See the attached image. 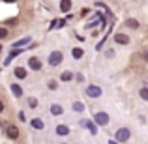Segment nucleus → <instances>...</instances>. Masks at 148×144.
<instances>
[{
  "mask_svg": "<svg viewBox=\"0 0 148 144\" xmlns=\"http://www.w3.org/2000/svg\"><path fill=\"white\" fill-rule=\"evenodd\" d=\"M114 41H116V43H120V45H126L127 41H130V38H127L126 34H116V36H114Z\"/></svg>",
  "mask_w": 148,
  "mask_h": 144,
  "instance_id": "0eeeda50",
  "label": "nucleus"
},
{
  "mask_svg": "<svg viewBox=\"0 0 148 144\" xmlns=\"http://www.w3.org/2000/svg\"><path fill=\"white\" fill-rule=\"evenodd\" d=\"M15 77H17V79H25V77H26V71L23 68H17V69H15Z\"/></svg>",
  "mask_w": 148,
  "mask_h": 144,
  "instance_id": "2eb2a0df",
  "label": "nucleus"
},
{
  "mask_svg": "<svg viewBox=\"0 0 148 144\" xmlns=\"http://www.w3.org/2000/svg\"><path fill=\"white\" fill-rule=\"evenodd\" d=\"M139 94H141V97L145 101H148V88H141V92H139Z\"/></svg>",
  "mask_w": 148,
  "mask_h": 144,
  "instance_id": "aec40b11",
  "label": "nucleus"
},
{
  "mask_svg": "<svg viewBox=\"0 0 148 144\" xmlns=\"http://www.w3.org/2000/svg\"><path fill=\"white\" fill-rule=\"evenodd\" d=\"M71 53H73V58H77V60H79V58L84 54V53H83V49H73Z\"/></svg>",
  "mask_w": 148,
  "mask_h": 144,
  "instance_id": "6ab92c4d",
  "label": "nucleus"
},
{
  "mask_svg": "<svg viewBox=\"0 0 148 144\" xmlns=\"http://www.w3.org/2000/svg\"><path fill=\"white\" fill-rule=\"evenodd\" d=\"M62 112H64V109H62L60 105H51V114L53 116H60Z\"/></svg>",
  "mask_w": 148,
  "mask_h": 144,
  "instance_id": "6e6552de",
  "label": "nucleus"
},
{
  "mask_svg": "<svg viewBox=\"0 0 148 144\" xmlns=\"http://www.w3.org/2000/svg\"><path fill=\"white\" fill-rule=\"evenodd\" d=\"M6 135H8L10 139H17V137H19V129H17L15 126H8V129H6Z\"/></svg>",
  "mask_w": 148,
  "mask_h": 144,
  "instance_id": "423d86ee",
  "label": "nucleus"
},
{
  "mask_svg": "<svg viewBox=\"0 0 148 144\" xmlns=\"http://www.w3.org/2000/svg\"><path fill=\"white\" fill-rule=\"evenodd\" d=\"M126 26H127V28H137L139 23L135 21V19H127V21H126Z\"/></svg>",
  "mask_w": 148,
  "mask_h": 144,
  "instance_id": "f3484780",
  "label": "nucleus"
},
{
  "mask_svg": "<svg viewBox=\"0 0 148 144\" xmlns=\"http://www.w3.org/2000/svg\"><path fill=\"white\" fill-rule=\"evenodd\" d=\"M56 133H58V135H62V137H64V135H68V133H69L68 126H58V127H56Z\"/></svg>",
  "mask_w": 148,
  "mask_h": 144,
  "instance_id": "4468645a",
  "label": "nucleus"
},
{
  "mask_svg": "<svg viewBox=\"0 0 148 144\" xmlns=\"http://www.w3.org/2000/svg\"><path fill=\"white\" fill-rule=\"evenodd\" d=\"M28 43H30V38H23L17 43H13V47H23V45H28Z\"/></svg>",
  "mask_w": 148,
  "mask_h": 144,
  "instance_id": "dca6fc26",
  "label": "nucleus"
},
{
  "mask_svg": "<svg viewBox=\"0 0 148 144\" xmlns=\"http://www.w3.org/2000/svg\"><path fill=\"white\" fill-rule=\"evenodd\" d=\"M62 62V53L60 51H53V53L49 54V64L51 66H58Z\"/></svg>",
  "mask_w": 148,
  "mask_h": 144,
  "instance_id": "f03ea898",
  "label": "nucleus"
},
{
  "mask_svg": "<svg viewBox=\"0 0 148 144\" xmlns=\"http://www.w3.org/2000/svg\"><path fill=\"white\" fill-rule=\"evenodd\" d=\"M11 92H13L15 97H21L23 96V88L19 86V84H11Z\"/></svg>",
  "mask_w": 148,
  "mask_h": 144,
  "instance_id": "1a4fd4ad",
  "label": "nucleus"
},
{
  "mask_svg": "<svg viewBox=\"0 0 148 144\" xmlns=\"http://www.w3.org/2000/svg\"><path fill=\"white\" fill-rule=\"evenodd\" d=\"M28 105H30V107H36V105H38V101L34 99V97H30V99H28Z\"/></svg>",
  "mask_w": 148,
  "mask_h": 144,
  "instance_id": "b1692460",
  "label": "nucleus"
},
{
  "mask_svg": "<svg viewBox=\"0 0 148 144\" xmlns=\"http://www.w3.org/2000/svg\"><path fill=\"white\" fill-rule=\"evenodd\" d=\"M0 51H2V47H0Z\"/></svg>",
  "mask_w": 148,
  "mask_h": 144,
  "instance_id": "cd10ccee",
  "label": "nucleus"
},
{
  "mask_svg": "<svg viewBox=\"0 0 148 144\" xmlns=\"http://www.w3.org/2000/svg\"><path fill=\"white\" fill-rule=\"evenodd\" d=\"M143 58H145V60L148 62V49H145V51H143Z\"/></svg>",
  "mask_w": 148,
  "mask_h": 144,
  "instance_id": "393cba45",
  "label": "nucleus"
},
{
  "mask_svg": "<svg viewBox=\"0 0 148 144\" xmlns=\"http://www.w3.org/2000/svg\"><path fill=\"white\" fill-rule=\"evenodd\" d=\"M94 118H96V124H99V126H105V124L109 122V116L105 114V112H98Z\"/></svg>",
  "mask_w": 148,
  "mask_h": 144,
  "instance_id": "39448f33",
  "label": "nucleus"
},
{
  "mask_svg": "<svg viewBox=\"0 0 148 144\" xmlns=\"http://www.w3.org/2000/svg\"><path fill=\"white\" fill-rule=\"evenodd\" d=\"M6 36H8V30L6 28H0V40H4Z\"/></svg>",
  "mask_w": 148,
  "mask_h": 144,
  "instance_id": "5701e85b",
  "label": "nucleus"
},
{
  "mask_svg": "<svg viewBox=\"0 0 148 144\" xmlns=\"http://www.w3.org/2000/svg\"><path fill=\"white\" fill-rule=\"evenodd\" d=\"M73 111H77V112H83V111H84V105L77 101V103H73Z\"/></svg>",
  "mask_w": 148,
  "mask_h": 144,
  "instance_id": "a211bd4d",
  "label": "nucleus"
},
{
  "mask_svg": "<svg viewBox=\"0 0 148 144\" xmlns=\"http://www.w3.org/2000/svg\"><path fill=\"white\" fill-rule=\"evenodd\" d=\"M127 139H130V129H127V127H120V129H116V141H118V142H126Z\"/></svg>",
  "mask_w": 148,
  "mask_h": 144,
  "instance_id": "f257e3e1",
  "label": "nucleus"
},
{
  "mask_svg": "<svg viewBox=\"0 0 148 144\" xmlns=\"http://www.w3.org/2000/svg\"><path fill=\"white\" fill-rule=\"evenodd\" d=\"M86 96L88 97H99L101 96V88L96 86V84H90V86H86Z\"/></svg>",
  "mask_w": 148,
  "mask_h": 144,
  "instance_id": "7ed1b4c3",
  "label": "nucleus"
},
{
  "mask_svg": "<svg viewBox=\"0 0 148 144\" xmlns=\"http://www.w3.org/2000/svg\"><path fill=\"white\" fill-rule=\"evenodd\" d=\"M60 79H62V81H69V79H71V73H69V71H64Z\"/></svg>",
  "mask_w": 148,
  "mask_h": 144,
  "instance_id": "412c9836",
  "label": "nucleus"
},
{
  "mask_svg": "<svg viewBox=\"0 0 148 144\" xmlns=\"http://www.w3.org/2000/svg\"><path fill=\"white\" fill-rule=\"evenodd\" d=\"M69 8H71V2H69V0H62L60 2V10L62 11H69Z\"/></svg>",
  "mask_w": 148,
  "mask_h": 144,
  "instance_id": "ddd939ff",
  "label": "nucleus"
},
{
  "mask_svg": "<svg viewBox=\"0 0 148 144\" xmlns=\"http://www.w3.org/2000/svg\"><path fill=\"white\" fill-rule=\"evenodd\" d=\"M30 124H32V127H34V129H43V122H41L40 118H34Z\"/></svg>",
  "mask_w": 148,
  "mask_h": 144,
  "instance_id": "f8f14e48",
  "label": "nucleus"
},
{
  "mask_svg": "<svg viewBox=\"0 0 148 144\" xmlns=\"http://www.w3.org/2000/svg\"><path fill=\"white\" fill-rule=\"evenodd\" d=\"M56 86H58L56 81H49V88H51V90H56Z\"/></svg>",
  "mask_w": 148,
  "mask_h": 144,
  "instance_id": "4be33fe9",
  "label": "nucleus"
},
{
  "mask_svg": "<svg viewBox=\"0 0 148 144\" xmlns=\"http://www.w3.org/2000/svg\"><path fill=\"white\" fill-rule=\"evenodd\" d=\"M83 126H86V127H88V131H90L92 135L98 133V129H96V124H94V122H88V120H86V122H83Z\"/></svg>",
  "mask_w": 148,
  "mask_h": 144,
  "instance_id": "9d476101",
  "label": "nucleus"
},
{
  "mask_svg": "<svg viewBox=\"0 0 148 144\" xmlns=\"http://www.w3.org/2000/svg\"><path fill=\"white\" fill-rule=\"evenodd\" d=\"M109 144H116V141H109Z\"/></svg>",
  "mask_w": 148,
  "mask_h": 144,
  "instance_id": "bb28decb",
  "label": "nucleus"
},
{
  "mask_svg": "<svg viewBox=\"0 0 148 144\" xmlns=\"http://www.w3.org/2000/svg\"><path fill=\"white\" fill-rule=\"evenodd\" d=\"M19 54H21V51H15V49H13V51H11V53H10V56H8V58H6V60H4V64H6V66H8V64H10V62H11V60H13V58H15V56H19Z\"/></svg>",
  "mask_w": 148,
  "mask_h": 144,
  "instance_id": "9b49d317",
  "label": "nucleus"
},
{
  "mask_svg": "<svg viewBox=\"0 0 148 144\" xmlns=\"http://www.w3.org/2000/svg\"><path fill=\"white\" fill-rule=\"evenodd\" d=\"M4 111V103H2V101H0V112H2Z\"/></svg>",
  "mask_w": 148,
  "mask_h": 144,
  "instance_id": "a878e982",
  "label": "nucleus"
},
{
  "mask_svg": "<svg viewBox=\"0 0 148 144\" xmlns=\"http://www.w3.org/2000/svg\"><path fill=\"white\" fill-rule=\"evenodd\" d=\"M28 66H30V69H34V71H40V69H41V60L36 58V56H32L28 60Z\"/></svg>",
  "mask_w": 148,
  "mask_h": 144,
  "instance_id": "20e7f679",
  "label": "nucleus"
}]
</instances>
